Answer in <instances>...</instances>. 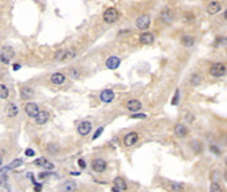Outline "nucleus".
<instances>
[{"label": "nucleus", "mask_w": 227, "mask_h": 192, "mask_svg": "<svg viewBox=\"0 0 227 192\" xmlns=\"http://www.w3.org/2000/svg\"><path fill=\"white\" fill-rule=\"evenodd\" d=\"M64 53H65V49H63V51H59V52L56 53L55 59H56V60H63V57H64Z\"/></svg>", "instance_id": "obj_30"}, {"label": "nucleus", "mask_w": 227, "mask_h": 192, "mask_svg": "<svg viewBox=\"0 0 227 192\" xmlns=\"http://www.w3.org/2000/svg\"><path fill=\"white\" fill-rule=\"evenodd\" d=\"M48 150H49V151H53V153H57V147L53 146V145H49V146H48Z\"/></svg>", "instance_id": "obj_40"}, {"label": "nucleus", "mask_w": 227, "mask_h": 192, "mask_svg": "<svg viewBox=\"0 0 227 192\" xmlns=\"http://www.w3.org/2000/svg\"><path fill=\"white\" fill-rule=\"evenodd\" d=\"M0 61H3L4 64H8V63H10V59H8L7 56H4L3 53H2V55H0Z\"/></svg>", "instance_id": "obj_33"}, {"label": "nucleus", "mask_w": 227, "mask_h": 192, "mask_svg": "<svg viewBox=\"0 0 227 192\" xmlns=\"http://www.w3.org/2000/svg\"><path fill=\"white\" fill-rule=\"evenodd\" d=\"M18 106H16L15 104H8L6 106V113H7V116L8 117H15L16 114H18Z\"/></svg>", "instance_id": "obj_17"}, {"label": "nucleus", "mask_w": 227, "mask_h": 192, "mask_svg": "<svg viewBox=\"0 0 227 192\" xmlns=\"http://www.w3.org/2000/svg\"><path fill=\"white\" fill-rule=\"evenodd\" d=\"M181 42H182V45H185V47H192L193 42H195V40H193L192 36L184 34L182 37H181Z\"/></svg>", "instance_id": "obj_20"}, {"label": "nucleus", "mask_w": 227, "mask_h": 192, "mask_svg": "<svg viewBox=\"0 0 227 192\" xmlns=\"http://www.w3.org/2000/svg\"><path fill=\"white\" fill-rule=\"evenodd\" d=\"M106 167H108V165H106V162L102 158H97V159H94L93 161V169L95 172H98V173L105 172Z\"/></svg>", "instance_id": "obj_5"}, {"label": "nucleus", "mask_w": 227, "mask_h": 192, "mask_svg": "<svg viewBox=\"0 0 227 192\" xmlns=\"http://www.w3.org/2000/svg\"><path fill=\"white\" fill-rule=\"evenodd\" d=\"M34 118H35V123L38 125H44L45 123L49 120V114L46 112H41V110H40V112L34 116Z\"/></svg>", "instance_id": "obj_11"}, {"label": "nucleus", "mask_w": 227, "mask_h": 192, "mask_svg": "<svg viewBox=\"0 0 227 192\" xmlns=\"http://www.w3.org/2000/svg\"><path fill=\"white\" fill-rule=\"evenodd\" d=\"M22 163H23V161H22V159H15V161L12 162L10 166L4 167L3 170H10V169H14V167H16V166H20V165H22Z\"/></svg>", "instance_id": "obj_25"}, {"label": "nucleus", "mask_w": 227, "mask_h": 192, "mask_svg": "<svg viewBox=\"0 0 227 192\" xmlns=\"http://www.w3.org/2000/svg\"><path fill=\"white\" fill-rule=\"evenodd\" d=\"M101 101L102 102H105V104H109V102H112L114 100V93L112 91V90H104V91L101 93Z\"/></svg>", "instance_id": "obj_9"}, {"label": "nucleus", "mask_w": 227, "mask_h": 192, "mask_svg": "<svg viewBox=\"0 0 227 192\" xmlns=\"http://www.w3.org/2000/svg\"><path fill=\"white\" fill-rule=\"evenodd\" d=\"M150 25H151V19L148 15H142L136 19V27L140 29V30H146Z\"/></svg>", "instance_id": "obj_3"}, {"label": "nucleus", "mask_w": 227, "mask_h": 192, "mask_svg": "<svg viewBox=\"0 0 227 192\" xmlns=\"http://www.w3.org/2000/svg\"><path fill=\"white\" fill-rule=\"evenodd\" d=\"M46 162H48L46 159L41 157V158H38V159H35V161H34V165H35V166H38V167H40V166H42V167H44V165H45Z\"/></svg>", "instance_id": "obj_29"}, {"label": "nucleus", "mask_w": 227, "mask_h": 192, "mask_svg": "<svg viewBox=\"0 0 227 192\" xmlns=\"http://www.w3.org/2000/svg\"><path fill=\"white\" fill-rule=\"evenodd\" d=\"M19 68H20V65H19V64H14V71H18Z\"/></svg>", "instance_id": "obj_42"}, {"label": "nucleus", "mask_w": 227, "mask_h": 192, "mask_svg": "<svg viewBox=\"0 0 227 192\" xmlns=\"http://www.w3.org/2000/svg\"><path fill=\"white\" fill-rule=\"evenodd\" d=\"M24 154H26L27 157H34V154H35V153H34V150H31V149H27L26 151H24Z\"/></svg>", "instance_id": "obj_37"}, {"label": "nucleus", "mask_w": 227, "mask_h": 192, "mask_svg": "<svg viewBox=\"0 0 227 192\" xmlns=\"http://www.w3.org/2000/svg\"><path fill=\"white\" fill-rule=\"evenodd\" d=\"M3 55L4 56H7L8 59H12L14 57V51H12V48H10V47H4L3 48Z\"/></svg>", "instance_id": "obj_23"}, {"label": "nucleus", "mask_w": 227, "mask_h": 192, "mask_svg": "<svg viewBox=\"0 0 227 192\" xmlns=\"http://www.w3.org/2000/svg\"><path fill=\"white\" fill-rule=\"evenodd\" d=\"M44 167L45 169H53V167H55V165H53V163H51V162H46L44 165Z\"/></svg>", "instance_id": "obj_41"}, {"label": "nucleus", "mask_w": 227, "mask_h": 192, "mask_svg": "<svg viewBox=\"0 0 227 192\" xmlns=\"http://www.w3.org/2000/svg\"><path fill=\"white\" fill-rule=\"evenodd\" d=\"M102 131H104V128H102V127H101V128H98V129L95 131V134H94V136H93V140H95V139H97L98 136H100V135L102 134Z\"/></svg>", "instance_id": "obj_32"}, {"label": "nucleus", "mask_w": 227, "mask_h": 192, "mask_svg": "<svg viewBox=\"0 0 227 192\" xmlns=\"http://www.w3.org/2000/svg\"><path fill=\"white\" fill-rule=\"evenodd\" d=\"M71 78H75V79L76 78H79V72H78L76 69H72L71 71Z\"/></svg>", "instance_id": "obj_38"}, {"label": "nucleus", "mask_w": 227, "mask_h": 192, "mask_svg": "<svg viewBox=\"0 0 227 192\" xmlns=\"http://www.w3.org/2000/svg\"><path fill=\"white\" fill-rule=\"evenodd\" d=\"M114 187H113V191H120V192H122V191H125L127 189V183L124 181V178L121 177H116L114 178Z\"/></svg>", "instance_id": "obj_8"}, {"label": "nucleus", "mask_w": 227, "mask_h": 192, "mask_svg": "<svg viewBox=\"0 0 227 192\" xmlns=\"http://www.w3.org/2000/svg\"><path fill=\"white\" fill-rule=\"evenodd\" d=\"M170 189H173V191H182V189H184V187H182V184L171 183V184H170Z\"/></svg>", "instance_id": "obj_27"}, {"label": "nucleus", "mask_w": 227, "mask_h": 192, "mask_svg": "<svg viewBox=\"0 0 227 192\" xmlns=\"http://www.w3.org/2000/svg\"><path fill=\"white\" fill-rule=\"evenodd\" d=\"M120 65V59L117 56H110L108 60H106V67L109 69H116Z\"/></svg>", "instance_id": "obj_14"}, {"label": "nucleus", "mask_w": 227, "mask_h": 192, "mask_svg": "<svg viewBox=\"0 0 227 192\" xmlns=\"http://www.w3.org/2000/svg\"><path fill=\"white\" fill-rule=\"evenodd\" d=\"M2 163H3V157L0 155V166H2Z\"/></svg>", "instance_id": "obj_43"}, {"label": "nucleus", "mask_w": 227, "mask_h": 192, "mask_svg": "<svg viewBox=\"0 0 227 192\" xmlns=\"http://www.w3.org/2000/svg\"><path fill=\"white\" fill-rule=\"evenodd\" d=\"M8 94H10L8 89H7L4 85H0V98H2V100H4V98L8 97Z\"/></svg>", "instance_id": "obj_24"}, {"label": "nucleus", "mask_w": 227, "mask_h": 192, "mask_svg": "<svg viewBox=\"0 0 227 192\" xmlns=\"http://www.w3.org/2000/svg\"><path fill=\"white\" fill-rule=\"evenodd\" d=\"M154 40L155 38H154V34H152V33H143L139 38L140 44H143V45H150V44L154 42Z\"/></svg>", "instance_id": "obj_10"}, {"label": "nucleus", "mask_w": 227, "mask_h": 192, "mask_svg": "<svg viewBox=\"0 0 227 192\" xmlns=\"http://www.w3.org/2000/svg\"><path fill=\"white\" fill-rule=\"evenodd\" d=\"M192 147H193V150H195V153H197V154L201 151V145H200V142H197V140L192 142Z\"/></svg>", "instance_id": "obj_28"}, {"label": "nucleus", "mask_w": 227, "mask_h": 192, "mask_svg": "<svg viewBox=\"0 0 227 192\" xmlns=\"http://www.w3.org/2000/svg\"><path fill=\"white\" fill-rule=\"evenodd\" d=\"M118 19V11L116 8H108L104 12V20L106 23H114Z\"/></svg>", "instance_id": "obj_2"}, {"label": "nucleus", "mask_w": 227, "mask_h": 192, "mask_svg": "<svg viewBox=\"0 0 227 192\" xmlns=\"http://www.w3.org/2000/svg\"><path fill=\"white\" fill-rule=\"evenodd\" d=\"M138 134L136 132H129V134H127V136L124 138V145H125L127 147H131V146H133L135 143H138Z\"/></svg>", "instance_id": "obj_6"}, {"label": "nucleus", "mask_w": 227, "mask_h": 192, "mask_svg": "<svg viewBox=\"0 0 227 192\" xmlns=\"http://www.w3.org/2000/svg\"><path fill=\"white\" fill-rule=\"evenodd\" d=\"M51 80H52V83H55V85H63L65 82V76L61 72H56L51 76Z\"/></svg>", "instance_id": "obj_18"}, {"label": "nucleus", "mask_w": 227, "mask_h": 192, "mask_svg": "<svg viewBox=\"0 0 227 192\" xmlns=\"http://www.w3.org/2000/svg\"><path fill=\"white\" fill-rule=\"evenodd\" d=\"M132 118H146V114H143V113H133V114H132Z\"/></svg>", "instance_id": "obj_34"}, {"label": "nucleus", "mask_w": 227, "mask_h": 192, "mask_svg": "<svg viewBox=\"0 0 227 192\" xmlns=\"http://www.w3.org/2000/svg\"><path fill=\"white\" fill-rule=\"evenodd\" d=\"M24 112H26V114L29 117H34L35 114L40 112V108L37 104H34V102H29V104L24 105Z\"/></svg>", "instance_id": "obj_4"}, {"label": "nucleus", "mask_w": 227, "mask_h": 192, "mask_svg": "<svg viewBox=\"0 0 227 192\" xmlns=\"http://www.w3.org/2000/svg\"><path fill=\"white\" fill-rule=\"evenodd\" d=\"M178 97H180V90H176L174 98H173V101H171L173 105H177V104H178Z\"/></svg>", "instance_id": "obj_31"}, {"label": "nucleus", "mask_w": 227, "mask_h": 192, "mask_svg": "<svg viewBox=\"0 0 227 192\" xmlns=\"http://www.w3.org/2000/svg\"><path fill=\"white\" fill-rule=\"evenodd\" d=\"M78 132L80 135H83L86 136L89 132H91V124H90L89 121H82L79 125H78Z\"/></svg>", "instance_id": "obj_7"}, {"label": "nucleus", "mask_w": 227, "mask_h": 192, "mask_svg": "<svg viewBox=\"0 0 227 192\" xmlns=\"http://www.w3.org/2000/svg\"><path fill=\"white\" fill-rule=\"evenodd\" d=\"M209 74H211L212 76H223L226 74V65L223 63H215L211 65V68H209Z\"/></svg>", "instance_id": "obj_1"}, {"label": "nucleus", "mask_w": 227, "mask_h": 192, "mask_svg": "<svg viewBox=\"0 0 227 192\" xmlns=\"http://www.w3.org/2000/svg\"><path fill=\"white\" fill-rule=\"evenodd\" d=\"M33 97V90L30 87H22L20 89V98L22 100H29Z\"/></svg>", "instance_id": "obj_19"}, {"label": "nucleus", "mask_w": 227, "mask_h": 192, "mask_svg": "<svg viewBox=\"0 0 227 192\" xmlns=\"http://www.w3.org/2000/svg\"><path fill=\"white\" fill-rule=\"evenodd\" d=\"M174 132H176L177 136L184 138V136H186V135H188V128L184 124H177L174 127Z\"/></svg>", "instance_id": "obj_16"}, {"label": "nucleus", "mask_w": 227, "mask_h": 192, "mask_svg": "<svg viewBox=\"0 0 227 192\" xmlns=\"http://www.w3.org/2000/svg\"><path fill=\"white\" fill-rule=\"evenodd\" d=\"M160 19H162L165 23H171L173 20H174V14H173L171 10H163L162 14H160Z\"/></svg>", "instance_id": "obj_13"}, {"label": "nucleus", "mask_w": 227, "mask_h": 192, "mask_svg": "<svg viewBox=\"0 0 227 192\" xmlns=\"http://www.w3.org/2000/svg\"><path fill=\"white\" fill-rule=\"evenodd\" d=\"M76 56V52L75 51H71V49H65V53H64V57H63V61H67V60H71Z\"/></svg>", "instance_id": "obj_21"}, {"label": "nucleus", "mask_w": 227, "mask_h": 192, "mask_svg": "<svg viewBox=\"0 0 227 192\" xmlns=\"http://www.w3.org/2000/svg\"><path fill=\"white\" fill-rule=\"evenodd\" d=\"M127 109L132 110V112H138V110L142 109V102L138 100H129L127 102Z\"/></svg>", "instance_id": "obj_12"}, {"label": "nucleus", "mask_w": 227, "mask_h": 192, "mask_svg": "<svg viewBox=\"0 0 227 192\" xmlns=\"http://www.w3.org/2000/svg\"><path fill=\"white\" fill-rule=\"evenodd\" d=\"M211 191H216V192H220L222 191V188L218 185V184H212L211 185Z\"/></svg>", "instance_id": "obj_36"}, {"label": "nucleus", "mask_w": 227, "mask_h": 192, "mask_svg": "<svg viewBox=\"0 0 227 192\" xmlns=\"http://www.w3.org/2000/svg\"><path fill=\"white\" fill-rule=\"evenodd\" d=\"M78 163H79V166L82 167V169H86V162H84V159H79V161H78Z\"/></svg>", "instance_id": "obj_39"}, {"label": "nucleus", "mask_w": 227, "mask_h": 192, "mask_svg": "<svg viewBox=\"0 0 227 192\" xmlns=\"http://www.w3.org/2000/svg\"><path fill=\"white\" fill-rule=\"evenodd\" d=\"M200 82H201V76L200 75H193L192 78H191V83L193 85V86H197V85H200Z\"/></svg>", "instance_id": "obj_26"}, {"label": "nucleus", "mask_w": 227, "mask_h": 192, "mask_svg": "<svg viewBox=\"0 0 227 192\" xmlns=\"http://www.w3.org/2000/svg\"><path fill=\"white\" fill-rule=\"evenodd\" d=\"M220 4L218 3V2H211L208 4V7H207V12L209 15H215V14H218V12L220 11Z\"/></svg>", "instance_id": "obj_15"}, {"label": "nucleus", "mask_w": 227, "mask_h": 192, "mask_svg": "<svg viewBox=\"0 0 227 192\" xmlns=\"http://www.w3.org/2000/svg\"><path fill=\"white\" fill-rule=\"evenodd\" d=\"M75 185H76L75 183H72V181H67V183H64V184H63L61 189H63V191H73V189H75Z\"/></svg>", "instance_id": "obj_22"}, {"label": "nucleus", "mask_w": 227, "mask_h": 192, "mask_svg": "<svg viewBox=\"0 0 227 192\" xmlns=\"http://www.w3.org/2000/svg\"><path fill=\"white\" fill-rule=\"evenodd\" d=\"M209 150H211V151H212V153H215L216 155H220V150H219V149H218V147H216V146H211V147H209Z\"/></svg>", "instance_id": "obj_35"}]
</instances>
